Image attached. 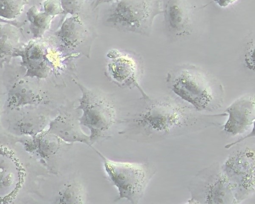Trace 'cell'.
<instances>
[{"mask_svg":"<svg viewBox=\"0 0 255 204\" xmlns=\"http://www.w3.org/2000/svg\"><path fill=\"white\" fill-rule=\"evenodd\" d=\"M116 0H96L93 8H96L99 4L105 2H109Z\"/></svg>","mask_w":255,"mask_h":204,"instance_id":"603a6c76","label":"cell"},{"mask_svg":"<svg viewBox=\"0 0 255 204\" xmlns=\"http://www.w3.org/2000/svg\"><path fill=\"white\" fill-rule=\"evenodd\" d=\"M24 170L11 151L0 146V203L15 196L23 180Z\"/></svg>","mask_w":255,"mask_h":204,"instance_id":"9c48e42d","label":"cell"},{"mask_svg":"<svg viewBox=\"0 0 255 204\" xmlns=\"http://www.w3.org/2000/svg\"><path fill=\"white\" fill-rule=\"evenodd\" d=\"M63 13L75 15L81 9L85 0H60Z\"/></svg>","mask_w":255,"mask_h":204,"instance_id":"d6986e66","label":"cell"},{"mask_svg":"<svg viewBox=\"0 0 255 204\" xmlns=\"http://www.w3.org/2000/svg\"><path fill=\"white\" fill-rule=\"evenodd\" d=\"M59 124L62 127L59 128L60 135L65 140L69 141H81L88 143L90 138L84 135L79 130L77 123L73 116L64 115Z\"/></svg>","mask_w":255,"mask_h":204,"instance_id":"9a60e30c","label":"cell"},{"mask_svg":"<svg viewBox=\"0 0 255 204\" xmlns=\"http://www.w3.org/2000/svg\"><path fill=\"white\" fill-rule=\"evenodd\" d=\"M83 190L80 185L71 183L65 188L60 200L63 203H82Z\"/></svg>","mask_w":255,"mask_h":204,"instance_id":"ac0fdd59","label":"cell"},{"mask_svg":"<svg viewBox=\"0 0 255 204\" xmlns=\"http://www.w3.org/2000/svg\"><path fill=\"white\" fill-rule=\"evenodd\" d=\"M108 56L111 59L108 65L111 78L119 85L136 86L144 99L148 98L137 82L138 70L134 60L114 50L109 53Z\"/></svg>","mask_w":255,"mask_h":204,"instance_id":"7c38bea8","label":"cell"},{"mask_svg":"<svg viewBox=\"0 0 255 204\" xmlns=\"http://www.w3.org/2000/svg\"><path fill=\"white\" fill-rule=\"evenodd\" d=\"M0 22L10 23L16 26L17 28H20L22 27L25 23V21H18L15 19L7 20L2 18L1 17H0Z\"/></svg>","mask_w":255,"mask_h":204,"instance_id":"44dd1931","label":"cell"},{"mask_svg":"<svg viewBox=\"0 0 255 204\" xmlns=\"http://www.w3.org/2000/svg\"><path fill=\"white\" fill-rule=\"evenodd\" d=\"M228 118L223 124V131L237 136L254 128L255 103L254 96L246 95L234 101L225 110Z\"/></svg>","mask_w":255,"mask_h":204,"instance_id":"ba28073f","label":"cell"},{"mask_svg":"<svg viewBox=\"0 0 255 204\" xmlns=\"http://www.w3.org/2000/svg\"><path fill=\"white\" fill-rule=\"evenodd\" d=\"M145 99L147 101L146 106L137 113L133 121L144 136L154 141L221 126L219 120L227 116L225 112L204 114L167 98Z\"/></svg>","mask_w":255,"mask_h":204,"instance_id":"6da1fadb","label":"cell"},{"mask_svg":"<svg viewBox=\"0 0 255 204\" xmlns=\"http://www.w3.org/2000/svg\"><path fill=\"white\" fill-rule=\"evenodd\" d=\"M97 153L103 160L108 176L118 189L119 199L138 203L155 169L146 164L112 161Z\"/></svg>","mask_w":255,"mask_h":204,"instance_id":"5b68a950","label":"cell"},{"mask_svg":"<svg viewBox=\"0 0 255 204\" xmlns=\"http://www.w3.org/2000/svg\"><path fill=\"white\" fill-rule=\"evenodd\" d=\"M48 53L44 42L30 40L26 44H21L15 51L13 57H21V64L26 69L24 76L43 78L50 71Z\"/></svg>","mask_w":255,"mask_h":204,"instance_id":"30bf717a","label":"cell"},{"mask_svg":"<svg viewBox=\"0 0 255 204\" xmlns=\"http://www.w3.org/2000/svg\"><path fill=\"white\" fill-rule=\"evenodd\" d=\"M188 189L191 203H238L236 188L219 164L199 171L190 181Z\"/></svg>","mask_w":255,"mask_h":204,"instance_id":"277c9868","label":"cell"},{"mask_svg":"<svg viewBox=\"0 0 255 204\" xmlns=\"http://www.w3.org/2000/svg\"><path fill=\"white\" fill-rule=\"evenodd\" d=\"M75 83L82 92L78 108L83 113L79 120L89 129L90 140L94 141L107 131L115 123L116 111L112 101L104 94Z\"/></svg>","mask_w":255,"mask_h":204,"instance_id":"8992f818","label":"cell"},{"mask_svg":"<svg viewBox=\"0 0 255 204\" xmlns=\"http://www.w3.org/2000/svg\"><path fill=\"white\" fill-rule=\"evenodd\" d=\"M236 188L238 203L247 198L255 191V153L248 147L232 153L221 165Z\"/></svg>","mask_w":255,"mask_h":204,"instance_id":"52a82bcc","label":"cell"},{"mask_svg":"<svg viewBox=\"0 0 255 204\" xmlns=\"http://www.w3.org/2000/svg\"><path fill=\"white\" fill-rule=\"evenodd\" d=\"M26 15L30 22V29L33 37L36 38L41 37L49 29L54 17L44 11H39L34 5L28 9Z\"/></svg>","mask_w":255,"mask_h":204,"instance_id":"5bb4252c","label":"cell"},{"mask_svg":"<svg viewBox=\"0 0 255 204\" xmlns=\"http://www.w3.org/2000/svg\"><path fill=\"white\" fill-rule=\"evenodd\" d=\"M167 82L172 91L198 111H214L221 107L224 90L211 74L192 65L178 67L169 73Z\"/></svg>","mask_w":255,"mask_h":204,"instance_id":"7a4b0ae2","label":"cell"},{"mask_svg":"<svg viewBox=\"0 0 255 204\" xmlns=\"http://www.w3.org/2000/svg\"><path fill=\"white\" fill-rule=\"evenodd\" d=\"M162 12L159 4L150 0H116L104 13L103 22L119 31L148 36L154 18Z\"/></svg>","mask_w":255,"mask_h":204,"instance_id":"3957f363","label":"cell"},{"mask_svg":"<svg viewBox=\"0 0 255 204\" xmlns=\"http://www.w3.org/2000/svg\"><path fill=\"white\" fill-rule=\"evenodd\" d=\"M57 33L65 43H78L81 38L80 34L84 33L83 27L78 18L71 17L65 20Z\"/></svg>","mask_w":255,"mask_h":204,"instance_id":"2e32d148","label":"cell"},{"mask_svg":"<svg viewBox=\"0 0 255 204\" xmlns=\"http://www.w3.org/2000/svg\"><path fill=\"white\" fill-rule=\"evenodd\" d=\"M164 12V20L169 31L177 37L190 33L192 26L191 8L184 0H167Z\"/></svg>","mask_w":255,"mask_h":204,"instance_id":"8fae6325","label":"cell"},{"mask_svg":"<svg viewBox=\"0 0 255 204\" xmlns=\"http://www.w3.org/2000/svg\"><path fill=\"white\" fill-rule=\"evenodd\" d=\"M17 27L8 23L0 22V68L9 63L15 51L20 47Z\"/></svg>","mask_w":255,"mask_h":204,"instance_id":"4fadbf2b","label":"cell"},{"mask_svg":"<svg viewBox=\"0 0 255 204\" xmlns=\"http://www.w3.org/2000/svg\"><path fill=\"white\" fill-rule=\"evenodd\" d=\"M237 0H214V1L220 6L227 7L236 1Z\"/></svg>","mask_w":255,"mask_h":204,"instance_id":"7402d4cb","label":"cell"},{"mask_svg":"<svg viewBox=\"0 0 255 204\" xmlns=\"http://www.w3.org/2000/svg\"><path fill=\"white\" fill-rule=\"evenodd\" d=\"M42 6L44 12L52 17L63 13L60 0H45Z\"/></svg>","mask_w":255,"mask_h":204,"instance_id":"ffe728a7","label":"cell"},{"mask_svg":"<svg viewBox=\"0 0 255 204\" xmlns=\"http://www.w3.org/2000/svg\"><path fill=\"white\" fill-rule=\"evenodd\" d=\"M29 0H0V17L13 20L23 11Z\"/></svg>","mask_w":255,"mask_h":204,"instance_id":"e0dca14e","label":"cell"}]
</instances>
